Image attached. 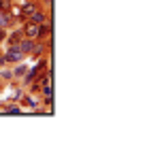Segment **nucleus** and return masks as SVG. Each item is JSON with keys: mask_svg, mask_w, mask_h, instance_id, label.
I'll return each instance as SVG.
<instances>
[{"mask_svg": "<svg viewBox=\"0 0 158 149\" xmlns=\"http://www.w3.org/2000/svg\"><path fill=\"white\" fill-rule=\"evenodd\" d=\"M2 55H4V60H6V64H9V66H13V64L24 62V60H26V55L19 51L17 45H6V49H2Z\"/></svg>", "mask_w": 158, "mask_h": 149, "instance_id": "1", "label": "nucleus"}, {"mask_svg": "<svg viewBox=\"0 0 158 149\" xmlns=\"http://www.w3.org/2000/svg\"><path fill=\"white\" fill-rule=\"evenodd\" d=\"M39 100L41 98H34V94H30V92H26V94H22L19 96V107L24 109V111H36V113H43V109L39 107Z\"/></svg>", "mask_w": 158, "mask_h": 149, "instance_id": "2", "label": "nucleus"}, {"mask_svg": "<svg viewBox=\"0 0 158 149\" xmlns=\"http://www.w3.org/2000/svg\"><path fill=\"white\" fill-rule=\"evenodd\" d=\"M47 19H52V11H49V6H43V4L36 11H32L30 17H28V22H32V24H43Z\"/></svg>", "mask_w": 158, "mask_h": 149, "instance_id": "3", "label": "nucleus"}, {"mask_svg": "<svg viewBox=\"0 0 158 149\" xmlns=\"http://www.w3.org/2000/svg\"><path fill=\"white\" fill-rule=\"evenodd\" d=\"M22 38H24L22 26H13V28L6 30V38H4V43H6V45H17Z\"/></svg>", "mask_w": 158, "mask_h": 149, "instance_id": "4", "label": "nucleus"}, {"mask_svg": "<svg viewBox=\"0 0 158 149\" xmlns=\"http://www.w3.org/2000/svg\"><path fill=\"white\" fill-rule=\"evenodd\" d=\"M15 26V13L13 11H0V28L9 30Z\"/></svg>", "mask_w": 158, "mask_h": 149, "instance_id": "5", "label": "nucleus"}, {"mask_svg": "<svg viewBox=\"0 0 158 149\" xmlns=\"http://www.w3.org/2000/svg\"><path fill=\"white\" fill-rule=\"evenodd\" d=\"M52 38V19L39 24V34H36V41H47Z\"/></svg>", "mask_w": 158, "mask_h": 149, "instance_id": "6", "label": "nucleus"}, {"mask_svg": "<svg viewBox=\"0 0 158 149\" xmlns=\"http://www.w3.org/2000/svg\"><path fill=\"white\" fill-rule=\"evenodd\" d=\"M22 32H24V36L26 38H34L36 41V34H39V24H32V22H24L22 24Z\"/></svg>", "mask_w": 158, "mask_h": 149, "instance_id": "7", "label": "nucleus"}, {"mask_svg": "<svg viewBox=\"0 0 158 149\" xmlns=\"http://www.w3.org/2000/svg\"><path fill=\"white\" fill-rule=\"evenodd\" d=\"M34 45H36V41H34V38H26V36H24V38H22V41H19V43H17V47H19V51H22V53H24V55H30V53H32V49H34Z\"/></svg>", "mask_w": 158, "mask_h": 149, "instance_id": "8", "label": "nucleus"}, {"mask_svg": "<svg viewBox=\"0 0 158 149\" xmlns=\"http://www.w3.org/2000/svg\"><path fill=\"white\" fill-rule=\"evenodd\" d=\"M11 70H13V79H22V77L28 73V66L24 64V62H17V64L11 66Z\"/></svg>", "mask_w": 158, "mask_h": 149, "instance_id": "9", "label": "nucleus"}, {"mask_svg": "<svg viewBox=\"0 0 158 149\" xmlns=\"http://www.w3.org/2000/svg\"><path fill=\"white\" fill-rule=\"evenodd\" d=\"M2 111H4L6 115H19V113H22L24 109H22V107H19L17 102H13V100H11V104H6V107H4Z\"/></svg>", "mask_w": 158, "mask_h": 149, "instance_id": "10", "label": "nucleus"}, {"mask_svg": "<svg viewBox=\"0 0 158 149\" xmlns=\"http://www.w3.org/2000/svg\"><path fill=\"white\" fill-rule=\"evenodd\" d=\"M2 81H13V70H11V66L0 68V83H2Z\"/></svg>", "mask_w": 158, "mask_h": 149, "instance_id": "11", "label": "nucleus"}, {"mask_svg": "<svg viewBox=\"0 0 158 149\" xmlns=\"http://www.w3.org/2000/svg\"><path fill=\"white\" fill-rule=\"evenodd\" d=\"M0 11H13V0H0Z\"/></svg>", "mask_w": 158, "mask_h": 149, "instance_id": "12", "label": "nucleus"}, {"mask_svg": "<svg viewBox=\"0 0 158 149\" xmlns=\"http://www.w3.org/2000/svg\"><path fill=\"white\" fill-rule=\"evenodd\" d=\"M22 94H24V90H22V87H15V90H13V96H11V100H13V102H17Z\"/></svg>", "mask_w": 158, "mask_h": 149, "instance_id": "13", "label": "nucleus"}, {"mask_svg": "<svg viewBox=\"0 0 158 149\" xmlns=\"http://www.w3.org/2000/svg\"><path fill=\"white\" fill-rule=\"evenodd\" d=\"M39 4H43V6H52V0H39Z\"/></svg>", "mask_w": 158, "mask_h": 149, "instance_id": "14", "label": "nucleus"}, {"mask_svg": "<svg viewBox=\"0 0 158 149\" xmlns=\"http://www.w3.org/2000/svg\"><path fill=\"white\" fill-rule=\"evenodd\" d=\"M32 2H39V0H32Z\"/></svg>", "mask_w": 158, "mask_h": 149, "instance_id": "15", "label": "nucleus"}]
</instances>
